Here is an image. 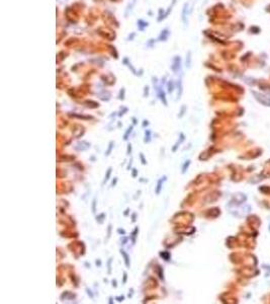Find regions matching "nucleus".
<instances>
[{
	"label": "nucleus",
	"instance_id": "obj_2",
	"mask_svg": "<svg viewBox=\"0 0 270 304\" xmlns=\"http://www.w3.org/2000/svg\"><path fill=\"white\" fill-rule=\"evenodd\" d=\"M161 182H161V180H160V182H158V189H157V191H156V193H157V194H159V192H160V188H161Z\"/></svg>",
	"mask_w": 270,
	"mask_h": 304
},
{
	"label": "nucleus",
	"instance_id": "obj_1",
	"mask_svg": "<svg viewBox=\"0 0 270 304\" xmlns=\"http://www.w3.org/2000/svg\"><path fill=\"white\" fill-rule=\"evenodd\" d=\"M122 254H124V256H125V263H127V266H129V261H127V256L125 254L124 252H122Z\"/></svg>",
	"mask_w": 270,
	"mask_h": 304
},
{
	"label": "nucleus",
	"instance_id": "obj_3",
	"mask_svg": "<svg viewBox=\"0 0 270 304\" xmlns=\"http://www.w3.org/2000/svg\"><path fill=\"white\" fill-rule=\"evenodd\" d=\"M110 171H111V169H108V173H107V175H106L105 180H108V176H109V174H110Z\"/></svg>",
	"mask_w": 270,
	"mask_h": 304
}]
</instances>
